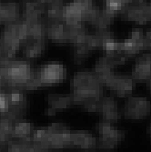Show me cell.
<instances>
[{
	"mask_svg": "<svg viewBox=\"0 0 151 152\" xmlns=\"http://www.w3.org/2000/svg\"><path fill=\"white\" fill-rule=\"evenodd\" d=\"M113 20H114L113 18H111L110 17L107 16L106 14H104L102 12V10H101V12L98 15V17L91 23V25L95 27L96 30L108 29Z\"/></svg>",
	"mask_w": 151,
	"mask_h": 152,
	"instance_id": "obj_24",
	"label": "cell"
},
{
	"mask_svg": "<svg viewBox=\"0 0 151 152\" xmlns=\"http://www.w3.org/2000/svg\"><path fill=\"white\" fill-rule=\"evenodd\" d=\"M64 22L68 26L83 22L82 11L73 2L64 6Z\"/></svg>",
	"mask_w": 151,
	"mask_h": 152,
	"instance_id": "obj_20",
	"label": "cell"
},
{
	"mask_svg": "<svg viewBox=\"0 0 151 152\" xmlns=\"http://www.w3.org/2000/svg\"><path fill=\"white\" fill-rule=\"evenodd\" d=\"M49 149H61L72 148V131L62 123H53L47 128Z\"/></svg>",
	"mask_w": 151,
	"mask_h": 152,
	"instance_id": "obj_7",
	"label": "cell"
},
{
	"mask_svg": "<svg viewBox=\"0 0 151 152\" xmlns=\"http://www.w3.org/2000/svg\"><path fill=\"white\" fill-rule=\"evenodd\" d=\"M58 113L57 110H55L54 108L52 107H48V108H46L45 109V115L46 116H56V114Z\"/></svg>",
	"mask_w": 151,
	"mask_h": 152,
	"instance_id": "obj_29",
	"label": "cell"
},
{
	"mask_svg": "<svg viewBox=\"0 0 151 152\" xmlns=\"http://www.w3.org/2000/svg\"><path fill=\"white\" fill-rule=\"evenodd\" d=\"M134 2H139V3H143V2H146V0H134Z\"/></svg>",
	"mask_w": 151,
	"mask_h": 152,
	"instance_id": "obj_34",
	"label": "cell"
},
{
	"mask_svg": "<svg viewBox=\"0 0 151 152\" xmlns=\"http://www.w3.org/2000/svg\"><path fill=\"white\" fill-rule=\"evenodd\" d=\"M104 87H107L117 98H125L130 95L134 87L132 77L118 75L113 71L98 75Z\"/></svg>",
	"mask_w": 151,
	"mask_h": 152,
	"instance_id": "obj_4",
	"label": "cell"
},
{
	"mask_svg": "<svg viewBox=\"0 0 151 152\" xmlns=\"http://www.w3.org/2000/svg\"><path fill=\"white\" fill-rule=\"evenodd\" d=\"M25 1H26V0H25Z\"/></svg>",
	"mask_w": 151,
	"mask_h": 152,
	"instance_id": "obj_39",
	"label": "cell"
},
{
	"mask_svg": "<svg viewBox=\"0 0 151 152\" xmlns=\"http://www.w3.org/2000/svg\"><path fill=\"white\" fill-rule=\"evenodd\" d=\"M151 112V103L144 96L128 98L122 109L123 116L129 120H141L147 118Z\"/></svg>",
	"mask_w": 151,
	"mask_h": 152,
	"instance_id": "obj_6",
	"label": "cell"
},
{
	"mask_svg": "<svg viewBox=\"0 0 151 152\" xmlns=\"http://www.w3.org/2000/svg\"><path fill=\"white\" fill-rule=\"evenodd\" d=\"M19 7L15 1H7L0 5V25H7L18 20Z\"/></svg>",
	"mask_w": 151,
	"mask_h": 152,
	"instance_id": "obj_16",
	"label": "cell"
},
{
	"mask_svg": "<svg viewBox=\"0 0 151 152\" xmlns=\"http://www.w3.org/2000/svg\"><path fill=\"white\" fill-rule=\"evenodd\" d=\"M144 34L140 28H134L129 37L119 43V50L127 58L134 57L140 51L145 50L144 47Z\"/></svg>",
	"mask_w": 151,
	"mask_h": 152,
	"instance_id": "obj_10",
	"label": "cell"
},
{
	"mask_svg": "<svg viewBox=\"0 0 151 152\" xmlns=\"http://www.w3.org/2000/svg\"><path fill=\"white\" fill-rule=\"evenodd\" d=\"M47 6L39 0H26L23 5L22 18L26 20H36L45 14Z\"/></svg>",
	"mask_w": 151,
	"mask_h": 152,
	"instance_id": "obj_15",
	"label": "cell"
},
{
	"mask_svg": "<svg viewBox=\"0 0 151 152\" xmlns=\"http://www.w3.org/2000/svg\"><path fill=\"white\" fill-rule=\"evenodd\" d=\"M34 77L39 85V88L55 86L66 79V67L59 63L42 65L34 71Z\"/></svg>",
	"mask_w": 151,
	"mask_h": 152,
	"instance_id": "obj_3",
	"label": "cell"
},
{
	"mask_svg": "<svg viewBox=\"0 0 151 152\" xmlns=\"http://www.w3.org/2000/svg\"><path fill=\"white\" fill-rule=\"evenodd\" d=\"M147 88L148 93L151 95V77L147 81Z\"/></svg>",
	"mask_w": 151,
	"mask_h": 152,
	"instance_id": "obj_30",
	"label": "cell"
},
{
	"mask_svg": "<svg viewBox=\"0 0 151 152\" xmlns=\"http://www.w3.org/2000/svg\"><path fill=\"white\" fill-rule=\"evenodd\" d=\"M2 4V2H1V0H0V5H1Z\"/></svg>",
	"mask_w": 151,
	"mask_h": 152,
	"instance_id": "obj_37",
	"label": "cell"
},
{
	"mask_svg": "<svg viewBox=\"0 0 151 152\" xmlns=\"http://www.w3.org/2000/svg\"><path fill=\"white\" fill-rule=\"evenodd\" d=\"M72 96L75 105L96 113L99 99L103 96L104 85L96 72L77 71L71 80Z\"/></svg>",
	"mask_w": 151,
	"mask_h": 152,
	"instance_id": "obj_1",
	"label": "cell"
},
{
	"mask_svg": "<svg viewBox=\"0 0 151 152\" xmlns=\"http://www.w3.org/2000/svg\"><path fill=\"white\" fill-rule=\"evenodd\" d=\"M121 16L125 20L145 24L151 21V8L147 2H132L122 10Z\"/></svg>",
	"mask_w": 151,
	"mask_h": 152,
	"instance_id": "obj_8",
	"label": "cell"
},
{
	"mask_svg": "<svg viewBox=\"0 0 151 152\" xmlns=\"http://www.w3.org/2000/svg\"><path fill=\"white\" fill-rule=\"evenodd\" d=\"M96 129L99 134L98 148L104 150H111L116 148L125 137V131L114 129L111 126V123L103 120L97 123Z\"/></svg>",
	"mask_w": 151,
	"mask_h": 152,
	"instance_id": "obj_5",
	"label": "cell"
},
{
	"mask_svg": "<svg viewBox=\"0 0 151 152\" xmlns=\"http://www.w3.org/2000/svg\"><path fill=\"white\" fill-rule=\"evenodd\" d=\"M67 27H68V33H69V43L73 45L84 43L88 36L89 35L88 29L82 23L71 25V26L67 25Z\"/></svg>",
	"mask_w": 151,
	"mask_h": 152,
	"instance_id": "obj_21",
	"label": "cell"
},
{
	"mask_svg": "<svg viewBox=\"0 0 151 152\" xmlns=\"http://www.w3.org/2000/svg\"><path fill=\"white\" fill-rule=\"evenodd\" d=\"M72 2L82 11V14L94 5H96L94 0H73Z\"/></svg>",
	"mask_w": 151,
	"mask_h": 152,
	"instance_id": "obj_25",
	"label": "cell"
},
{
	"mask_svg": "<svg viewBox=\"0 0 151 152\" xmlns=\"http://www.w3.org/2000/svg\"><path fill=\"white\" fill-rule=\"evenodd\" d=\"M143 40H144L145 50H150L151 51V29H148L144 34Z\"/></svg>",
	"mask_w": 151,
	"mask_h": 152,
	"instance_id": "obj_28",
	"label": "cell"
},
{
	"mask_svg": "<svg viewBox=\"0 0 151 152\" xmlns=\"http://www.w3.org/2000/svg\"><path fill=\"white\" fill-rule=\"evenodd\" d=\"M127 57L119 49L115 51H105L102 57L98 58L95 64V72L98 75L113 71L118 65L124 64Z\"/></svg>",
	"mask_w": 151,
	"mask_h": 152,
	"instance_id": "obj_9",
	"label": "cell"
},
{
	"mask_svg": "<svg viewBox=\"0 0 151 152\" xmlns=\"http://www.w3.org/2000/svg\"><path fill=\"white\" fill-rule=\"evenodd\" d=\"M9 96L7 92L0 91V109H5L9 107Z\"/></svg>",
	"mask_w": 151,
	"mask_h": 152,
	"instance_id": "obj_26",
	"label": "cell"
},
{
	"mask_svg": "<svg viewBox=\"0 0 151 152\" xmlns=\"http://www.w3.org/2000/svg\"><path fill=\"white\" fill-rule=\"evenodd\" d=\"M0 56H2V55H1V52H0Z\"/></svg>",
	"mask_w": 151,
	"mask_h": 152,
	"instance_id": "obj_38",
	"label": "cell"
},
{
	"mask_svg": "<svg viewBox=\"0 0 151 152\" xmlns=\"http://www.w3.org/2000/svg\"><path fill=\"white\" fill-rule=\"evenodd\" d=\"M147 134L149 135V137H151V123L148 125V128H147Z\"/></svg>",
	"mask_w": 151,
	"mask_h": 152,
	"instance_id": "obj_33",
	"label": "cell"
},
{
	"mask_svg": "<svg viewBox=\"0 0 151 152\" xmlns=\"http://www.w3.org/2000/svg\"><path fill=\"white\" fill-rule=\"evenodd\" d=\"M120 1H122L123 3H125L126 5H128V4L134 2V0H120Z\"/></svg>",
	"mask_w": 151,
	"mask_h": 152,
	"instance_id": "obj_32",
	"label": "cell"
},
{
	"mask_svg": "<svg viewBox=\"0 0 151 152\" xmlns=\"http://www.w3.org/2000/svg\"><path fill=\"white\" fill-rule=\"evenodd\" d=\"M24 46L23 56L26 58H36L43 55L46 48V39H29Z\"/></svg>",
	"mask_w": 151,
	"mask_h": 152,
	"instance_id": "obj_18",
	"label": "cell"
},
{
	"mask_svg": "<svg viewBox=\"0 0 151 152\" xmlns=\"http://www.w3.org/2000/svg\"><path fill=\"white\" fill-rule=\"evenodd\" d=\"M72 148L76 147L83 150H92L98 148V140L87 130L72 131Z\"/></svg>",
	"mask_w": 151,
	"mask_h": 152,
	"instance_id": "obj_14",
	"label": "cell"
},
{
	"mask_svg": "<svg viewBox=\"0 0 151 152\" xmlns=\"http://www.w3.org/2000/svg\"><path fill=\"white\" fill-rule=\"evenodd\" d=\"M90 50L86 46L85 43L76 44L73 45V52H72V58L76 65H79L83 63L88 57Z\"/></svg>",
	"mask_w": 151,
	"mask_h": 152,
	"instance_id": "obj_23",
	"label": "cell"
},
{
	"mask_svg": "<svg viewBox=\"0 0 151 152\" xmlns=\"http://www.w3.org/2000/svg\"><path fill=\"white\" fill-rule=\"evenodd\" d=\"M32 134V125L29 122L19 120L14 124V128L12 131L13 140H22L25 139V137H30Z\"/></svg>",
	"mask_w": 151,
	"mask_h": 152,
	"instance_id": "obj_22",
	"label": "cell"
},
{
	"mask_svg": "<svg viewBox=\"0 0 151 152\" xmlns=\"http://www.w3.org/2000/svg\"><path fill=\"white\" fill-rule=\"evenodd\" d=\"M47 37L57 44L69 43V33H68L67 25L65 22H54L47 24Z\"/></svg>",
	"mask_w": 151,
	"mask_h": 152,
	"instance_id": "obj_13",
	"label": "cell"
},
{
	"mask_svg": "<svg viewBox=\"0 0 151 152\" xmlns=\"http://www.w3.org/2000/svg\"><path fill=\"white\" fill-rule=\"evenodd\" d=\"M4 148H5V147H3V146H1V145H0V151L4 150Z\"/></svg>",
	"mask_w": 151,
	"mask_h": 152,
	"instance_id": "obj_35",
	"label": "cell"
},
{
	"mask_svg": "<svg viewBox=\"0 0 151 152\" xmlns=\"http://www.w3.org/2000/svg\"><path fill=\"white\" fill-rule=\"evenodd\" d=\"M64 6L62 1H55L47 6L45 15L47 24L64 22Z\"/></svg>",
	"mask_w": 151,
	"mask_h": 152,
	"instance_id": "obj_19",
	"label": "cell"
},
{
	"mask_svg": "<svg viewBox=\"0 0 151 152\" xmlns=\"http://www.w3.org/2000/svg\"><path fill=\"white\" fill-rule=\"evenodd\" d=\"M148 5H149V7H150V8H151V0L148 2Z\"/></svg>",
	"mask_w": 151,
	"mask_h": 152,
	"instance_id": "obj_36",
	"label": "cell"
},
{
	"mask_svg": "<svg viewBox=\"0 0 151 152\" xmlns=\"http://www.w3.org/2000/svg\"><path fill=\"white\" fill-rule=\"evenodd\" d=\"M46 100L49 107L58 112L75 105L72 94H48L46 96Z\"/></svg>",
	"mask_w": 151,
	"mask_h": 152,
	"instance_id": "obj_17",
	"label": "cell"
},
{
	"mask_svg": "<svg viewBox=\"0 0 151 152\" xmlns=\"http://www.w3.org/2000/svg\"><path fill=\"white\" fill-rule=\"evenodd\" d=\"M131 77L134 81H147L151 77V53L144 54L136 58L133 67Z\"/></svg>",
	"mask_w": 151,
	"mask_h": 152,
	"instance_id": "obj_12",
	"label": "cell"
},
{
	"mask_svg": "<svg viewBox=\"0 0 151 152\" xmlns=\"http://www.w3.org/2000/svg\"><path fill=\"white\" fill-rule=\"evenodd\" d=\"M0 72L6 80L4 88L6 92L25 90V85L34 73L28 61L17 59L16 58H11L7 66L0 69Z\"/></svg>",
	"mask_w": 151,
	"mask_h": 152,
	"instance_id": "obj_2",
	"label": "cell"
},
{
	"mask_svg": "<svg viewBox=\"0 0 151 152\" xmlns=\"http://www.w3.org/2000/svg\"><path fill=\"white\" fill-rule=\"evenodd\" d=\"M40 2H42L43 4H45L46 6H47V5H49L50 3H52V2H55V1H58V0H39Z\"/></svg>",
	"mask_w": 151,
	"mask_h": 152,
	"instance_id": "obj_31",
	"label": "cell"
},
{
	"mask_svg": "<svg viewBox=\"0 0 151 152\" xmlns=\"http://www.w3.org/2000/svg\"><path fill=\"white\" fill-rule=\"evenodd\" d=\"M96 113L99 115L101 120L109 122L111 124L117 123L120 119V111L118 105L117 101L111 98L102 96L98 103Z\"/></svg>",
	"mask_w": 151,
	"mask_h": 152,
	"instance_id": "obj_11",
	"label": "cell"
},
{
	"mask_svg": "<svg viewBox=\"0 0 151 152\" xmlns=\"http://www.w3.org/2000/svg\"><path fill=\"white\" fill-rule=\"evenodd\" d=\"M119 43L120 42H117L116 40L108 41V42H106L102 46V49L104 51H115V50H117V49H119Z\"/></svg>",
	"mask_w": 151,
	"mask_h": 152,
	"instance_id": "obj_27",
	"label": "cell"
}]
</instances>
